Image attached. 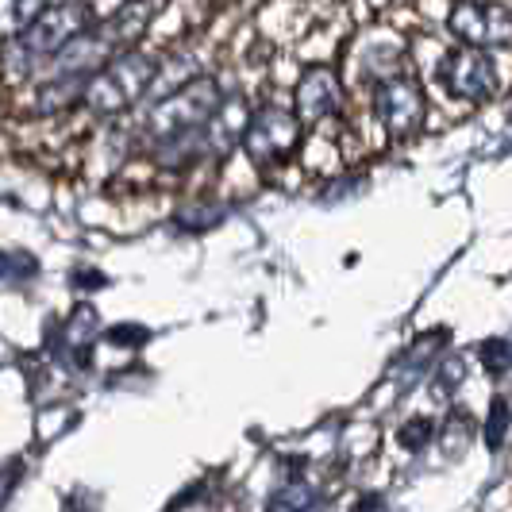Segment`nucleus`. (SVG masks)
<instances>
[{"mask_svg": "<svg viewBox=\"0 0 512 512\" xmlns=\"http://www.w3.org/2000/svg\"><path fill=\"white\" fill-rule=\"evenodd\" d=\"M220 108H224L220 104V85L212 77H197V81L181 85L178 93H170V97H162L154 104L151 116H147V128H151V135L162 147L181 143V139L205 131L216 120Z\"/></svg>", "mask_w": 512, "mask_h": 512, "instance_id": "1", "label": "nucleus"}, {"mask_svg": "<svg viewBox=\"0 0 512 512\" xmlns=\"http://www.w3.org/2000/svg\"><path fill=\"white\" fill-rule=\"evenodd\" d=\"M154 77H158V62H154L151 54L124 51L116 54L104 70H97V74L89 77L81 101L89 104L93 112H101V116H112V112L128 108L131 101H139L154 85Z\"/></svg>", "mask_w": 512, "mask_h": 512, "instance_id": "2", "label": "nucleus"}, {"mask_svg": "<svg viewBox=\"0 0 512 512\" xmlns=\"http://www.w3.org/2000/svg\"><path fill=\"white\" fill-rule=\"evenodd\" d=\"M451 35L462 47L474 51H497V47H512V12L501 4H486V0H462L447 16Z\"/></svg>", "mask_w": 512, "mask_h": 512, "instance_id": "3", "label": "nucleus"}, {"mask_svg": "<svg viewBox=\"0 0 512 512\" xmlns=\"http://www.w3.org/2000/svg\"><path fill=\"white\" fill-rule=\"evenodd\" d=\"M89 31V8L85 4H54L39 16V24L27 35H20V51L24 54H66L77 39Z\"/></svg>", "mask_w": 512, "mask_h": 512, "instance_id": "4", "label": "nucleus"}, {"mask_svg": "<svg viewBox=\"0 0 512 512\" xmlns=\"http://www.w3.org/2000/svg\"><path fill=\"white\" fill-rule=\"evenodd\" d=\"M293 143H297V116L278 108V104H266L262 112H255L251 128L243 135V147L258 166H270V162L285 158L293 151Z\"/></svg>", "mask_w": 512, "mask_h": 512, "instance_id": "5", "label": "nucleus"}, {"mask_svg": "<svg viewBox=\"0 0 512 512\" xmlns=\"http://www.w3.org/2000/svg\"><path fill=\"white\" fill-rule=\"evenodd\" d=\"M443 81L447 89L462 97V101H489L497 93V66L486 51H474V47H462V51L447 54L443 58Z\"/></svg>", "mask_w": 512, "mask_h": 512, "instance_id": "6", "label": "nucleus"}, {"mask_svg": "<svg viewBox=\"0 0 512 512\" xmlns=\"http://www.w3.org/2000/svg\"><path fill=\"white\" fill-rule=\"evenodd\" d=\"M374 112L382 116V124L393 135H409L424 120V97L409 81H382L374 89Z\"/></svg>", "mask_w": 512, "mask_h": 512, "instance_id": "7", "label": "nucleus"}, {"mask_svg": "<svg viewBox=\"0 0 512 512\" xmlns=\"http://www.w3.org/2000/svg\"><path fill=\"white\" fill-rule=\"evenodd\" d=\"M339 77L328 70V66H312L301 81H297V116L305 124H316V120H328L335 108H339Z\"/></svg>", "mask_w": 512, "mask_h": 512, "instance_id": "8", "label": "nucleus"}, {"mask_svg": "<svg viewBox=\"0 0 512 512\" xmlns=\"http://www.w3.org/2000/svg\"><path fill=\"white\" fill-rule=\"evenodd\" d=\"M154 12H158V0H135L128 8H120L116 16H108L101 27H93V35H97V43H101L108 54L120 51L124 43L143 35V27L151 24Z\"/></svg>", "mask_w": 512, "mask_h": 512, "instance_id": "9", "label": "nucleus"}, {"mask_svg": "<svg viewBox=\"0 0 512 512\" xmlns=\"http://www.w3.org/2000/svg\"><path fill=\"white\" fill-rule=\"evenodd\" d=\"M251 128V120H247V104L243 101H228L220 112H216V120L205 128V147L216 154L231 151L235 143H243V135Z\"/></svg>", "mask_w": 512, "mask_h": 512, "instance_id": "10", "label": "nucleus"}, {"mask_svg": "<svg viewBox=\"0 0 512 512\" xmlns=\"http://www.w3.org/2000/svg\"><path fill=\"white\" fill-rule=\"evenodd\" d=\"M47 8H51L47 0H4V20H0L4 35L16 43L20 35H27L31 27L39 24V16H43Z\"/></svg>", "mask_w": 512, "mask_h": 512, "instance_id": "11", "label": "nucleus"}, {"mask_svg": "<svg viewBox=\"0 0 512 512\" xmlns=\"http://www.w3.org/2000/svg\"><path fill=\"white\" fill-rule=\"evenodd\" d=\"M308 509H312V489H308L305 482L282 486L270 497V505H266V512H308Z\"/></svg>", "mask_w": 512, "mask_h": 512, "instance_id": "12", "label": "nucleus"}, {"mask_svg": "<svg viewBox=\"0 0 512 512\" xmlns=\"http://www.w3.org/2000/svg\"><path fill=\"white\" fill-rule=\"evenodd\" d=\"M512 424V409L505 397H493V405H489V420H486V443L489 451H501V443H505V432H509Z\"/></svg>", "mask_w": 512, "mask_h": 512, "instance_id": "13", "label": "nucleus"}, {"mask_svg": "<svg viewBox=\"0 0 512 512\" xmlns=\"http://www.w3.org/2000/svg\"><path fill=\"white\" fill-rule=\"evenodd\" d=\"M482 362H486L489 374H505L512 366V347L505 339H489L486 347H482Z\"/></svg>", "mask_w": 512, "mask_h": 512, "instance_id": "14", "label": "nucleus"}, {"mask_svg": "<svg viewBox=\"0 0 512 512\" xmlns=\"http://www.w3.org/2000/svg\"><path fill=\"white\" fill-rule=\"evenodd\" d=\"M397 436H401V443H405L409 451H420V447L432 439V420H428V416H416V420H409Z\"/></svg>", "mask_w": 512, "mask_h": 512, "instance_id": "15", "label": "nucleus"}, {"mask_svg": "<svg viewBox=\"0 0 512 512\" xmlns=\"http://www.w3.org/2000/svg\"><path fill=\"white\" fill-rule=\"evenodd\" d=\"M466 439H470V420H466V412H455V416H451V428H447V447H451V451H462Z\"/></svg>", "mask_w": 512, "mask_h": 512, "instance_id": "16", "label": "nucleus"}, {"mask_svg": "<svg viewBox=\"0 0 512 512\" xmlns=\"http://www.w3.org/2000/svg\"><path fill=\"white\" fill-rule=\"evenodd\" d=\"M62 512H97V501L89 493H74V497H66Z\"/></svg>", "mask_w": 512, "mask_h": 512, "instance_id": "17", "label": "nucleus"}, {"mask_svg": "<svg viewBox=\"0 0 512 512\" xmlns=\"http://www.w3.org/2000/svg\"><path fill=\"white\" fill-rule=\"evenodd\" d=\"M139 339H147L143 328H116L112 332V343H139Z\"/></svg>", "mask_w": 512, "mask_h": 512, "instance_id": "18", "label": "nucleus"}]
</instances>
